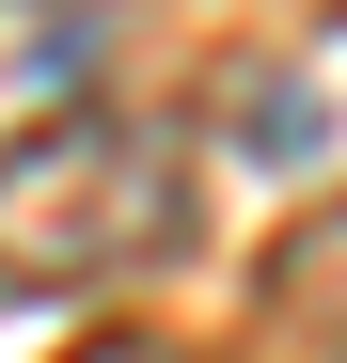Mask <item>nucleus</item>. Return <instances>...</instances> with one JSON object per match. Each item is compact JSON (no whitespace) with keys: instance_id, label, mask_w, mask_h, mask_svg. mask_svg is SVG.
I'll return each instance as SVG.
<instances>
[{"instance_id":"nucleus-1","label":"nucleus","mask_w":347,"mask_h":363,"mask_svg":"<svg viewBox=\"0 0 347 363\" xmlns=\"http://www.w3.org/2000/svg\"><path fill=\"white\" fill-rule=\"evenodd\" d=\"M190 143L142 127V111H47V127L0 143V300H79V284H127L190 253Z\"/></svg>"},{"instance_id":"nucleus-2","label":"nucleus","mask_w":347,"mask_h":363,"mask_svg":"<svg viewBox=\"0 0 347 363\" xmlns=\"http://www.w3.org/2000/svg\"><path fill=\"white\" fill-rule=\"evenodd\" d=\"M253 300H268V332L300 347V363H347V190H331V206H300V221L268 237Z\"/></svg>"},{"instance_id":"nucleus-3","label":"nucleus","mask_w":347,"mask_h":363,"mask_svg":"<svg viewBox=\"0 0 347 363\" xmlns=\"http://www.w3.org/2000/svg\"><path fill=\"white\" fill-rule=\"evenodd\" d=\"M237 127H253L268 158H316V143H331V111H316L300 79H253V111H237Z\"/></svg>"},{"instance_id":"nucleus-4","label":"nucleus","mask_w":347,"mask_h":363,"mask_svg":"<svg viewBox=\"0 0 347 363\" xmlns=\"http://www.w3.org/2000/svg\"><path fill=\"white\" fill-rule=\"evenodd\" d=\"M79 363H158V332H95V347H79Z\"/></svg>"}]
</instances>
